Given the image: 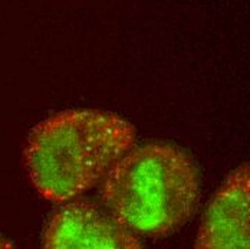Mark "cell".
I'll return each mask as SVG.
<instances>
[{"mask_svg": "<svg viewBox=\"0 0 250 249\" xmlns=\"http://www.w3.org/2000/svg\"><path fill=\"white\" fill-rule=\"evenodd\" d=\"M135 128L102 110H65L30 131L23 150L26 173L35 190L52 203H65L104 180L135 146Z\"/></svg>", "mask_w": 250, "mask_h": 249, "instance_id": "1", "label": "cell"}, {"mask_svg": "<svg viewBox=\"0 0 250 249\" xmlns=\"http://www.w3.org/2000/svg\"><path fill=\"white\" fill-rule=\"evenodd\" d=\"M105 207L137 235L163 238L187 224L200 198V172L184 149L151 141L131 147L101 181Z\"/></svg>", "mask_w": 250, "mask_h": 249, "instance_id": "2", "label": "cell"}, {"mask_svg": "<svg viewBox=\"0 0 250 249\" xmlns=\"http://www.w3.org/2000/svg\"><path fill=\"white\" fill-rule=\"evenodd\" d=\"M49 249H138L143 247L135 232L120 222L109 210L95 203L74 200L56 210L42 236Z\"/></svg>", "mask_w": 250, "mask_h": 249, "instance_id": "3", "label": "cell"}, {"mask_svg": "<svg viewBox=\"0 0 250 249\" xmlns=\"http://www.w3.org/2000/svg\"><path fill=\"white\" fill-rule=\"evenodd\" d=\"M12 242L9 239H6L1 233H0V249H6V248H12Z\"/></svg>", "mask_w": 250, "mask_h": 249, "instance_id": "5", "label": "cell"}, {"mask_svg": "<svg viewBox=\"0 0 250 249\" xmlns=\"http://www.w3.org/2000/svg\"><path fill=\"white\" fill-rule=\"evenodd\" d=\"M199 249H250V161L226 176L201 216Z\"/></svg>", "mask_w": 250, "mask_h": 249, "instance_id": "4", "label": "cell"}]
</instances>
